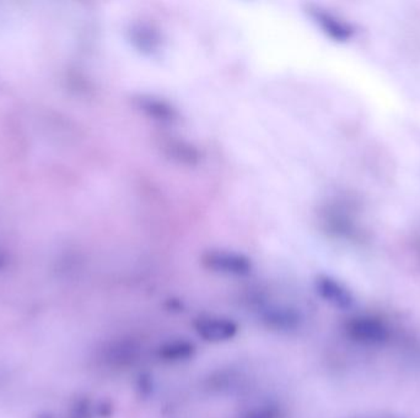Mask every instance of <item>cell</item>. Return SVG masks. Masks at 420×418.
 <instances>
[{
    "label": "cell",
    "mask_w": 420,
    "mask_h": 418,
    "mask_svg": "<svg viewBox=\"0 0 420 418\" xmlns=\"http://www.w3.org/2000/svg\"><path fill=\"white\" fill-rule=\"evenodd\" d=\"M197 334L208 342H226L238 335V324L226 317L201 315L194 322Z\"/></svg>",
    "instance_id": "obj_1"
},
{
    "label": "cell",
    "mask_w": 420,
    "mask_h": 418,
    "mask_svg": "<svg viewBox=\"0 0 420 418\" xmlns=\"http://www.w3.org/2000/svg\"><path fill=\"white\" fill-rule=\"evenodd\" d=\"M374 318H353L347 325V332L350 337L360 342H369L376 344L384 341L387 337V329L384 324L380 323L377 320H372Z\"/></svg>",
    "instance_id": "obj_2"
},
{
    "label": "cell",
    "mask_w": 420,
    "mask_h": 418,
    "mask_svg": "<svg viewBox=\"0 0 420 418\" xmlns=\"http://www.w3.org/2000/svg\"><path fill=\"white\" fill-rule=\"evenodd\" d=\"M316 288L319 295L336 308L349 310L354 305V297L350 291L333 278H319Z\"/></svg>",
    "instance_id": "obj_3"
},
{
    "label": "cell",
    "mask_w": 420,
    "mask_h": 418,
    "mask_svg": "<svg viewBox=\"0 0 420 418\" xmlns=\"http://www.w3.org/2000/svg\"><path fill=\"white\" fill-rule=\"evenodd\" d=\"M206 263L211 270L230 275H245L251 270L248 259L238 254L213 253L206 256Z\"/></svg>",
    "instance_id": "obj_4"
},
{
    "label": "cell",
    "mask_w": 420,
    "mask_h": 418,
    "mask_svg": "<svg viewBox=\"0 0 420 418\" xmlns=\"http://www.w3.org/2000/svg\"><path fill=\"white\" fill-rule=\"evenodd\" d=\"M196 352V346L184 339H176L164 342L158 350V355L162 361L181 362L192 358Z\"/></svg>",
    "instance_id": "obj_5"
},
{
    "label": "cell",
    "mask_w": 420,
    "mask_h": 418,
    "mask_svg": "<svg viewBox=\"0 0 420 418\" xmlns=\"http://www.w3.org/2000/svg\"><path fill=\"white\" fill-rule=\"evenodd\" d=\"M265 320L268 325L279 330H289L292 327H297L299 324V317L297 312L290 310V308H282V307H275L267 310L265 314Z\"/></svg>",
    "instance_id": "obj_6"
},
{
    "label": "cell",
    "mask_w": 420,
    "mask_h": 418,
    "mask_svg": "<svg viewBox=\"0 0 420 418\" xmlns=\"http://www.w3.org/2000/svg\"><path fill=\"white\" fill-rule=\"evenodd\" d=\"M240 418H278V414L273 407L270 406H260L256 409L247 411Z\"/></svg>",
    "instance_id": "obj_7"
}]
</instances>
